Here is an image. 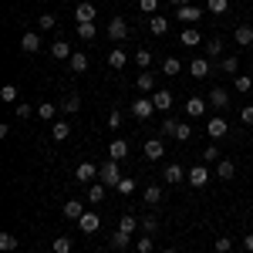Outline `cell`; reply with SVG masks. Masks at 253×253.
<instances>
[{"label": "cell", "instance_id": "4fadbf2b", "mask_svg": "<svg viewBox=\"0 0 253 253\" xmlns=\"http://www.w3.org/2000/svg\"><path fill=\"white\" fill-rule=\"evenodd\" d=\"M186 115H189V118H199V115H206V98L193 95L189 101H186Z\"/></svg>", "mask_w": 253, "mask_h": 253}, {"label": "cell", "instance_id": "7bdbcfd3", "mask_svg": "<svg viewBox=\"0 0 253 253\" xmlns=\"http://www.w3.org/2000/svg\"><path fill=\"white\" fill-rule=\"evenodd\" d=\"M206 7H210V14H226L230 10V0H206Z\"/></svg>", "mask_w": 253, "mask_h": 253}, {"label": "cell", "instance_id": "bcb514c9", "mask_svg": "<svg viewBox=\"0 0 253 253\" xmlns=\"http://www.w3.org/2000/svg\"><path fill=\"white\" fill-rule=\"evenodd\" d=\"M156 230H159V219H156V216H142V233L152 236Z\"/></svg>", "mask_w": 253, "mask_h": 253}, {"label": "cell", "instance_id": "816d5d0a", "mask_svg": "<svg viewBox=\"0 0 253 253\" xmlns=\"http://www.w3.org/2000/svg\"><path fill=\"white\" fill-rule=\"evenodd\" d=\"M138 7H142V14H149V17H152V14L159 10V0H138Z\"/></svg>", "mask_w": 253, "mask_h": 253}, {"label": "cell", "instance_id": "9c48e42d", "mask_svg": "<svg viewBox=\"0 0 253 253\" xmlns=\"http://www.w3.org/2000/svg\"><path fill=\"white\" fill-rule=\"evenodd\" d=\"M166 156V142H162V138H149V142H145V159H149V162H159V159Z\"/></svg>", "mask_w": 253, "mask_h": 253}, {"label": "cell", "instance_id": "5b68a950", "mask_svg": "<svg viewBox=\"0 0 253 253\" xmlns=\"http://www.w3.org/2000/svg\"><path fill=\"white\" fill-rule=\"evenodd\" d=\"M78 230L81 233H95V230H101V216H98L95 210H84V216L78 219Z\"/></svg>", "mask_w": 253, "mask_h": 253}, {"label": "cell", "instance_id": "e0dca14e", "mask_svg": "<svg viewBox=\"0 0 253 253\" xmlns=\"http://www.w3.org/2000/svg\"><path fill=\"white\" fill-rule=\"evenodd\" d=\"M206 101H210L213 108H230V91H223V88H213Z\"/></svg>", "mask_w": 253, "mask_h": 253}, {"label": "cell", "instance_id": "f546056e", "mask_svg": "<svg viewBox=\"0 0 253 253\" xmlns=\"http://www.w3.org/2000/svg\"><path fill=\"white\" fill-rule=\"evenodd\" d=\"M125 61H128V54H125V51H122V47H115V51H112V54H108V68H125Z\"/></svg>", "mask_w": 253, "mask_h": 253}, {"label": "cell", "instance_id": "30bf717a", "mask_svg": "<svg viewBox=\"0 0 253 253\" xmlns=\"http://www.w3.org/2000/svg\"><path fill=\"white\" fill-rule=\"evenodd\" d=\"M189 175V169H182L179 162H172V166H166V172H162V179L166 182H172V186H182V179Z\"/></svg>", "mask_w": 253, "mask_h": 253}, {"label": "cell", "instance_id": "83f0119b", "mask_svg": "<svg viewBox=\"0 0 253 253\" xmlns=\"http://www.w3.org/2000/svg\"><path fill=\"white\" fill-rule=\"evenodd\" d=\"M199 41H203V34H199L196 27H186V31L179 34V44H186V47H196Z\"/></svg>", "mask_w": 253, "mask_h": 253}, {"label": "cell", "instance_id": "60d3db41", "mask_svg": "<svg viewBox=\"0 0 253 253\" xmlns=\"http://www.w3.org/2000/svg\"><path fill=\"white\" fill-rule=\"evenodd\" d=\"M236 91H240V95H247V91H250V88H253V78H250V75H236Z\"/></svg>", "mask_w": 253, "mask_h": 253}, {"label": "cell", "instance_id": "ab89813d", "mask_svg": "<svg viewBox=\"0 0 253 253\" xmlns=\"http://www.w3.org/2000/svg\"><path fill=\"white\" fill-rule=\"evenodd\" d=\"M135 64L138 68H149V64H152V51H149V47H138L135 51Z\"/></svg>", "mask_w": 253, "mask_h": 253}, {"label": "cell", "instance_id": "1f68e13d", "mask_svg": "<svg viewBox=\"0 0 253 253\" xmlns=\"http://www.w3.org/2000/svg\"><path fill=\"white\" fill-rule=\"evenodd\" d=\"M115 189H118V193H122V196H132V193H135V189H138V182H135V179H132V175H122V182H118Z\"/></svg>", "mask_w": 253, "mask_h": 253}, {"label": "cell", "instance_id": "ee69618b", "mask_svg": "<svg viewBox=\"0 0 253 253\" xmlns=\"http://www.w3.org/2000/svg\"><path fill=\"white\" fill-rule=\"evenodd\" d=\"M128 236H132V233H122V230H115V233H112V247H115V250H125V247H128Z\"/></svg>", "mask_w": 253, "mask_h": 253}, {"label": "cell", "instance_id": "f1b7e54d", "mask_svg": "<svg viewBox=\"0 0 253 253\" xmlns=\"http://www.w3.org/2000/svg\"><path fill=\"white\" fill-rule=\"evenodd\" d=\"M142 199H145L149 206H156V203H162V186H145V193H142Z\"/></svg>", "mask_w": 253, "mask_h": 253}, {"label": "cell", "instance_id": "5bb4252c", "mask_svg": "<svg viewBox=\"0 0 253 253\" xmlns=\"http://www.w3.org/2000/svg\"><path fill=\"white\" fill-rule=\"evenodd\" d=\"M108 159H115V162L128 159V142H125V138H115V142L108 145Z\"/></svg>", "mask_w": 253, "mask_h": 253}, {"label": "cell", "instance_id": "f907efd6", "mask_svg": "<svg viewBox=\"0 0 253 253\" xmlns=\"http://www.w3.org/2000/svg\"><path fill=\"white\" fill-rule=\"evenodd\" d=\"M203 162L210 166V162H219V149L216 145H206V152H203Z\"/></svg>", "mask_w": 253, "mask_h": 253}, {"label": "cell", "instance_id": "681fc988", "mask_svg": "<svg viewBox=\"0 0 253 253\" xmlns=\"http://www.w3.org/2000/svg\"><path fill=\"white\" fill-rule=\"evenodd\" d=\"M0 101H17V88L14 84H3L0 88Z\"/></svg>", "mask_w": 253, "mask_h": 253}, {"label": "cell", "instance_id": "6da1fadb", "mask_svg": "<svg viewBox=\"0 0 253 253\" xmlns=\"http://www.w3.org/2000/svg\"><path fill=\"white\" fill-rule=\"evenodd\" d=\"M98 182H105V186H118V182H122V172H118L115 159H108V162L98 166Z\"/></svg>", "mask_w": 253, "mask_h": 253}, {"label": "cell", "instance_id": "52a82bcc", "mask_svg": "<svg viewBox=\"0 0 253 253\" xmlns=\"http://www.w3.org/2000/svg\"><path fill=\"white\" fill-rule=\"evenodd\" d=\"M20 51H24V54H38V51H41V34H38V31L20 34Z\"/></svg>", "mask_w": 253, "mask_h": 253}, {"label": "cell", "instance_id": "484cf974", "mask_svg": "<svg viewBox=\"0 0 253 253\" xmlns=\"http://www.w3.org/2000/svg\"><path fill=\"white\" fill-rule=\"evenodd\" d=\"M149 31H152L156 38H162V34L169 31V20H166V17H159V14H152V17H149Z\"/></svg>", "mask_w": 253, "mask_h": 253}, {"label": "cell", "instance_id": "8992f818", "mask_svg": "<svg viewBox=\"0 0 253 253\" xmlns=\"http://www.w3.org/2000/svg\"><path fill=\"white\" fill-rule=\"evenodd\" d=\"M75 179L84 182V186H91V182L98 179V166H95V162H81L78 169H75Z\"/></svg>", "mask_w": 253, "mask_h": 253}, {"label": "cell", "instance_id": "8d00e7d4", "mask_svg": "<svg viewBox=\"0 0 253 253\" xmlns=\"http://www.w3.org/2000/svg\"><path fill=\"white\" fill-rule=\"evenodd\" d=\"M95 34H98L95 20H91V24H78V38L81 41H95Z\"/></svg>", "mask_w": 253, "mask_h": 253}, {"label": "cell", "instance_id": "d6a6232c", "mask_svg": "<svg viewBox=\"0 0 253 253\" xmlns=\"http://www.w3.org/2000/svg\"><path fill=\"white\" fill-rule=\"evenodd\" d=\"M135 84H138V91H156V78H152L149 71H142L135 78Z\"/></svg>", "mask_w": 253, "mask_h": 253}, {"label": "cell", "instance_id": "91938a15", "mask_svg": "<svg viewBox=\"0 0 253 253\" xmlns=\"http://www.w3.org/2000/svg\"><path fill=\"white\" fill-rule=\"evenodd\" d=\"M162 253H179V250H162Z\"/></svg>", "mask_w": 253, "mask_h": 253}, {"label": "cell", "instance_id": "f35d334b", "mask_svg": "<svg viewBox=\"0 0 253 253\" xmlns=\"http://www.w3.org/2000/svg\"><path fill=\"white\" fill-rule=\"evenodd\" d=\"M179 125H182V122H175V118H166V122L159 125V132H162V135H169V138H175V128H179Z\"/></svg>", "mask_w": 253, "mask_h": 253}, {"label": "cell", "instance_id": "e575fe53", "mask_svg": "<svg viewBox=\"0 0 253 253\" xmlns=\"http://www.w3.org/2000/svg\"><path fill=\"white\" fill-rule=\"evenodd\" d=\"M179 71H182V61H179V58H166V61H162V75H172V78H175Z\"/></svg>", "mask_w": 253, "mask_h": 253}, {"label": "cell", "instance_id": "f5cc1de1", "mask_svg": "<svg viewBox=\"0 0 253 253\" xmlns=\"http://www.w3.org/2000/svg\"><path fill=\"white\" fill-rule=\"evenodd\" d=\"M14 112H17V118H31V115H34V108H31L27 101H17V108H14Z\"/></svg>", "mask_w": 253, "mask_h": 253}, {"label": "cell", "instance_id": "ffe728a7", "mask_svg": "<svg viewBox=\"0 0 253 253\" xmlns=\"http://www.w3.org/2000/svg\"><path fill=\"white\" fill-rule=\"evenodd\" d=\"M61 213H64V219H81V216H84V206H81L78 199H68Z\"/></svg>", "mask_w": 253, "mask_h": 253}, {"label": "cell", "instance_id": "277c9868", "mask_svg": "<svg viewBox=\"0 0 253 253\" xmlns=\"http://www.w3.org/2000/svg\"><path fill=\"white\" fill-rule=\"evenodd\" d=\"M152 112H156V101H152V98H135V101H132V115H135L138 122L152 118Z\"/></svg>", "mask_w": 253, "mask_h": 253}, {"label": "cell", "instance_id": "7c38bea8", "mask_svg": "<svg viewBox=\"0 0 253 253\" xmlns=\"http://www.w3.org/2000/svg\"><path fill=\"white\" fill-rule=\"evenodd\" d=\"M199 17H203V10H199V7H193V3L175 7V20H189V24H193V20H199Z\"/></svg>", "mask_w": 253, "mask_h": 253}, {"label": "cell", "instance_id": "4316f807", "mask_svg": "<svg viewBox=\"0 0 253 253\" xmlns=\"http://www.w3.org/2000/svg\"><path fill=\"white\" fill-rule=\"evenodd\" d=\"M138 226H142V219H135L132 213H125L122 219H118V230H122V233H135Z\"/></svg>", "mask_w": 253, "mask_h": 253}, {"label": "cell", "instance_id": "836d02e7", "mask_svg": "<svg viewBox=\"0 0 253 253\" xmlns=\"http://www.w3.org/2000/svg\"><path fill=\"white\" fill-rule=\"evenodd\" d=\"M17 243H20V240L14 233H0V250H3V253H14V250H17Z\"/></svg>", "mask_w": 253, "mask_h": 253}, {"label": "cell", "instance_id": "11a10c76", "mask_svg": "<svg viewBox=\"0 0 253 253\" xmlns=\"http://www.w3.org/2000/svg\"><path fill=\"white\" fill-rule=\"evenodd\" d=\"M108 128H122V112H112V115H108Z\"/></svg>", "mask_w": 253, "mask_h": 253}, {"label": "cell", "instance_id": "74e56055", "mask_svg": "<svg viewBox=\"0 0 253 253\" xmlns=\"http://www.w3.org/2000/svg\"><path fill=\"white\" fill-rule=\"evenodd\" d=\"M219 68H223V71H226V75H240V58H223L219 61Z\"/></svg>", "mask_w": 253, "mask_h": 253}, {"label": "cell", "instance_id": "8fae6325", "mask_svg": "<svg viewBox=\"0 0 253 253\" xmlns=\"http://www.w3.org/2000/svg\"><path fill=\"white\" fill-rule=\"evenodd\" d=\"M206 132H210L213 142H219V138L230 135V125H226V118H210V128H206Z\"/></svg>", "mask_w": 253, "mask_h": 253}, {"label": "cell", "instance_id": "7402d4cb", "mask_svg": "<svg viewBox=\"0 0 253 253\" xmlns=\"http://www.w3.org/2000/svg\"><path fill=\"white\" fill-rule=\"evenodd\" d=\"M68 64H71V71H75V75H84V71H88V54H84V51H75Z\"/></svg>", "mask_w": 253, "mask_h": 253}, {"label": "cell", "instance_id": "9f6ffc18", "mask_svg": "<svg viewBox=\"0 0 253 253\" xmlns=\"http://www.w3.org/2000/svg\"><path fill=\"white\" fill-rule=\"evenodd\" d=\"M240 118H243V125H253V105H247V108L240 112Z\"/></svg>", "mask_w": 253, "mask_h": 253}, {"label": "cell", "instance_id": "3957f363", "mask_svg": "<svg viewBox=\"0 0 253 253\" xmlns=\"http://www.w3.org/2000/svg\"><path fill=\"white\" fill-rule=\"evenodd\" d=\"M128 31H132V24H128L125 17H112V20H108V38H112V41H125V38H128Z\"/></svg>", "mask_w": 253, "mask_h": 253}, {"label": "cell", "instance_id": "6f0895ef", "mask_svg": "<svg viewBox=\"0 0 253 253\" xmlns=\"http://www.w3.org/2000/svg\"><path fill=\"white\" fill-rule=\"evenodd\" d=\"M243 250H250V253H253V233L243 236Z\"/></svg>", "mask_w": 253, "mask_h": 253}, {"label": "cell", "instance_id": "603a6c76", "mask_svg": "<svg viewBox=\"0 0 253 253\" xmlns=\"http://www.w3.org/2000/svg\"><path fill=\"white\" fill-rule=\"evenodd\" d=\"M105 189H108L105 182H91V186H88V203H91V206L105 203Z\"/></svg>", "mask_w": 253, "mask_h": 253}, {"label": "cell", "instance_id": "ac0fdd59", "mask_svg": "<svg viewBox=\"0 0 253 253\" xmlns=\"http://www.w3.org/2000/svg\"><path fill=\"white\" fill-rule=\"evenodd\" d=\"M152 101H156V108H159V112H169V108H172V91L159 88L156 95H152Z\"/></svg>", "mask_w": 253, "mask_h": 253}, {"label": "cell", "instance_id": "2e32d148", "mask_svg": "<svg viewBox=\"0 0 253 253\" xmlns=\"http://www.w3.org/2000/svg\"><path fill=\"white\" fill-rule=\"evenodd\" d=\"M75 20L78 24H91L95 20V3H78L75 7Z\"/></svg>", "mask_w": 253, "mask_h": 253}, {"label": "cell", "instance_id": "b9f144b4", "mask_svg": "<svg viewBox=\"0 0 253 253\" xmlns=\"http://www.w3.org/2000/svg\"><path fill=\"white\" fill-rule=\"evenodd\" d=\"M71 236H54V253H71Z\"/></svg>", "mask_w": 253, "mask_h": 253}, {"label": "cell", "instance_id": "7dc6e473", "mask_svg": "<svg viewBox=\"0 0 253 253\" xmlns=\"http://www.w3.org/2000/svg\"><path fill=\"white\" fill-rule=\"evenodd\" d=\"M206 47H210V61L223 54V41H219V38H210V44H206Z\"/></svg>", "mask_w": 253, "mask_h": 253}, {"label": "cell", "instance_id": "f6af8a7d", "mask_svg": "<svg viewBox=\"0 0 253 253\" xmlns=\"http://www.w3.org/2000/svg\"><path fill=\"white\" fill-rule=\"evenodd\" d=\"M152 247H156V243H152V236L145 233V236H138V243H135V253H152Z\"/></svg>", "mask_w": 253, "mask_h": 253}, {"label": "cell", "instance_id": "7a4b0ae2", "mask_svg": "<svg viewBox=\"0 0 253 253\" xmlns=\"http://www.w3.org/2000/svg\"><path fill=\"white\" fill-rule=\"evenodd\" d=\"M186 182H189L193 189H203V186H210V166H206V162L193 166V169H189V175H186Z\"/></svg>", "mask_w": 253, "mask_h": 253}, {"label": "cell", "instance_id": "db71d44e", "mask_svg": "<svg viewBox=\"0 0 253 253\" xmlns=\"http://www.w3.org/2000/svg\"><path fill=\"white\" fill-rule=\"evenodd\" d=\"M189 135H193L189 125H179V128H175V142H189Z\"/></svg>", "mask_w": 253, "mask_h": 253}, {"label": "cell", "instance_id": "9a60e30c", "mask_svg": "<svg viewBox=\"0 0 253 253\" xmlns=\"http://www.w3.org/2000/svg\"><path fill=\"white\" fill-rule=\"evenodd\" d=\"M71 54H75V51H71V44H68V41H54V44H51V58L71 61Z\"/></svg>", "mask_w": 253, "mask_h": 253}, {"label": "cell", "instance_id": "cb8c5ba5", "mask_svg": "<svg viewBox=\"0 0 253 253\" xmlns=\"http://www.w3.org/2000/svg\"><path fill=\"white\" fill-rule=\"evenodd\" d=\"M38 115L44 118V122H58V105H54V101H41Z\"/></svg>", "mask_w": 253, "mask_h": 253}, {"label": "cell", "instance_id": "680465c9", "mask_svg": "<svg viewBox=\"0 0 253 253\" xmlns=\"http://www.w3.org/2000/svg\"><path fill=\"white\" fill-rule=\"evenodd\" d=\"M169 3H172V7H182V0H169Z\"/></svg>", "mask_w": 253, "mask_h": 253}, {"label": "cell", "instance_id": "c3c4849f", "mask_svg": "<svg viewBox=\"0 0 253 253\" xmlns=\"http://www.w3.org/2000/svg\"><path fill=\"white\" fill-rule=\"evenodd\" d=\"M233 250V240L230 236H216V253H230Z\"/></svg>", "mask_w": 253, "mask_h": 253}, {"label": "cell", "instance_id": "d4e9b609", "mask_svg": "<svg viewBox=\"0 0 253 253\" xmlns=\"http://www.w3.org/2000/svg\"><path fill=\"white\" fill-rule=\"evenodd\" d=\"M216 175H219V179H233V175H236V162L219 159V162H216Z\"/></svg>", "mask_w": 253, "mask_h": 253}, {"label": "cell", "instance_id": "44dd1931", "mask_svg": "<svg viewBox=\"0 0 253 253\" xmlns=\"http://www.w3.org/2000/svg\"><path fill=\"white\" fill-rule=\"evenodd\" d=\"M233 38H236L240 47H247V44H253V27H250V24H240V27L233 31Z\"/></svg>", "mask_w": 253, "mask_h": 253}, {"label": "cell", "instance_id": "4dcf8cb0", "mask_svg": "<svg viewBox=\"0 0 253 253\" xmlns=\"http://www.w3.org/2000/svg\"><path fill=\"white\" fill-rule=\"evenodd\" d=\"M78 108H81V98L78 95H68V98H64V105H61L64 115H78Z\"/></svg>", "mask_w": 253, "mask_h": 253}, {"label": "cell", "instance_id": "d6986e66", "mask_svg": "<svg viewBox=\"0 0 253 253\" xmlns=\"http://www.w3.org/2000/svg\"><path fill=\"white\" fill-rule=\"evenodd\" d=\"M51 135H54V142H64V138L71 135V125H68L64 118H58V122H51Z\"/></svg>", "mask_w": 253, "mask_h": 253}, {"label": "cell", "instance_id": "ba28073f", "mask_svg": "<svg viewBox=\"0 0 253 253\" xmlns=\"http://www.w3.org/2000/svg\"><path fill=\"white\" fill-rule=\"evenodd\" d=\"M189 75H193L196 81L210 78V75H213V64H210V58H196L193 64H189Z\"/></svg>", "mask_w": 253, "mask_h": 253}, {"label": "cell", "instance_id": "d590c367", "mask_svg": "<svg viewBox=\"0 0 253 253\" xmlns=\"http://www.w3.org/2000/svg\"><path fill=\"white\" fill-rule=\"evenodd\" d=\"M58 27V17L54 14H41L38 17V31H54Z\"/></svg>", "mask_w": 253, "mask_h": 253}]
</instances>
